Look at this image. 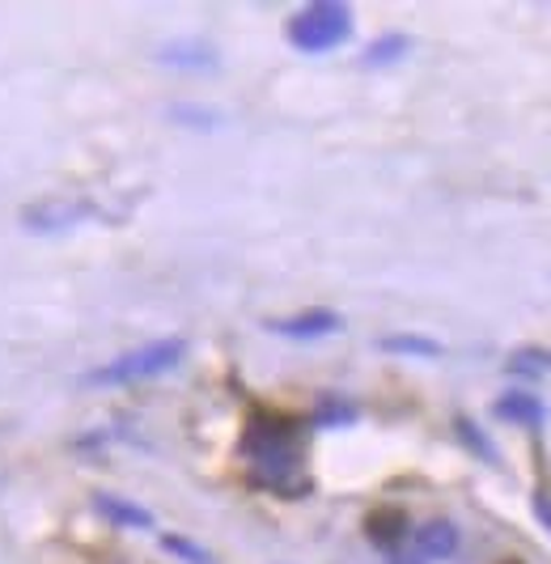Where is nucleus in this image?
Wrapping results in <instances>:
<instances>
[{
    "instance_id": "obj_1",
    "label": "nucleus",
    "mask_w": 551,
    "mask_h": 564,
    "mask_svg": "<svg viewBox=\"0 0 551 564\" xmlns=\"http://www.w3.org/2000/svg\"><path fill=\"white\" fill-rule=\"evenodd\" d=\"M238 451L255 467L250 480L259 488H272L276 497L310 492V480L302 476V421L284 412H250Z\"/></svg>"
},
{
    "instance_id": "obj_2",
    "label": "nucleus",
    "mask_w": 551,
    "mask_h": 564,
    "mask_svg": "<svg viewBox=\"0 0 551 564\" xmlns=\"http://www.w3.org/2000/svg\"><path fill=\"white\" fill-rule=\"evenodd\" d=\"M183 357H187V339L165 336V339H153V344H140V348L119 352L107 366L89 369L82 382L94 387V391H107V387H137V382H153V378L170 373Z\"/></svg>"
},
{
    "instance_id": "obj_3",
    "label": "nucleus",
    "mask_w": 551,
    "mask_h": 564,
    "mask_svg": "<svg viewBox=\"0 0 551 564\" xmlns=\"http://www.w3.org/2000/svg\"><path fill=\"white\" fill-rule=\"evenodd\" d=\"M289 43L305 52V56H318V52H335L339 43L353 39V9L339 4V0H318V4H305L302 13L289 18Z\"/></svg>"
},
{
    "instance_id": "obj_4",
    "label": "nucleus",
    "mask_w": 551,
    "mask_h": 564,
    "mask_svg": "<svg viewBox=\"0 0 551 564\" xmlns=\"http://www.w3.org/2000/svg\"><path fill=\"white\" fill-rule=\"evenodd\" d=\"M85 217H89V204H82V199H43V204H30L22 213V229L47 238V234H64V229L82 226Z\"/></svg>"
},
{
    "instance_id": "obj_5",
    "label": "nucleus",
    "mask_w": 551,
    "mask_h": 564,
    "mask_svg": "<svg viewBox=\"0 0 551 564\" xmlns=\"http://www.w3.org/2000/svg\"><path fill=\"white\" fill-rule=\"evenodd\" d=\"M344 327V318L335 311H302V314H289V318H272L268 332L284 339H323L335 336Z\"/></svg>"
},
{
    "instance_id": "obj_6",
    "label": "nucleus",
    "mask_w": 551,
    "mask_h": 564,
    "mask_svg": "<svg viewBox=\"0 0 551 564\" xmlns=\"http://www.w3.org/2000/svg\"><path fill=\"white\" fill-rule=\"evenodd\" d=\"M458 552V527L450 518H429L415 531V556L420 561H450Z\"/></svg>"
},
{
    "instance_id": "obj_7",
    "label": "nucleus",
    "mask_w": 551,
    "mask_h": 564,
    "mask_svg": "<svg viewBox=\"0 0 551 564\" xmlns=\"http://www.w3.org/2000/svg\"><path fill=\"white\" fill-rule=\"evenodd\" d=\"M94 509L98 518H107L110 527H128V531H153V513L128 497H115V492H94Z\"/></svg>"
},
{
    "instance_id": "obj_8",
    "label": "nucleus",
    "mask_w": 551,
    "mask_h": 564,
    "mask_svg": "<svg viewBox=\"0 0 551 564\" xmlns=\"http://www.w3.org/2000/svg\"><path fill=\"white\" fill-rule=\"evenodd\" d=\"M493 412L500 421L522 424V429H539V424L548 421V403L539 395H530V391H505V395L493 403Z\"/></svg>"
},
{
    "instance_id": "obj_9",
    "label": "nucleus",
    "mask_w": 551,
    "mask_h": 564,
    "mask_svg": "<svg viewBox=\"0 0 551 564\" xmlns=\"http://www.w3.org/2000/svg\"><path fill=\"white\" fill-rule=\"evenodd\" d=\"M365 539L382 552H395L403 539H408V513L403 509H374L365 518Z\"/></svg>"
},
{
    "instance_id": "obj_10",
    "label": "nucleus",
    "mask_w": 551,
    "mask_h": 564,
    "mask_svg": "<svg viewBox=\"0 0 551 564\" xmlns=\"http://www.w3.org/2000/svg\"><path fill=\"white\" fill-rule=\"evenodd\" d=\"M162 64L170 68H187V73H199V68H217L220 56L208 47V43H165L162 52H158Z\"/></svg>"
},
{
    "instance_id": "obj_11",
    "label": "nucleus",
    "mask_w": 551,
    "mask_h": 564,
    "mask_svg": "<svg viewBox=\"0 0 551 564\" xmlns=\"http://www.w3.org/2000/svg\"><path fill=\"white\" fill-rule=\"evenodd\" d=\"M408 52H412V39L408 34H382V39H374L360 52V68H390V64H399Z\"/></svg>"
},
{
    "instance_id": "obj_12",
    "label": "nucleus",
    "mask_w": 551,
    "mask_h": 564,
    "mask_svg": "<svg viewBox=\"0 0 551 564\" xmlns=\"http://www.w3.org/2000/svg\"><path fill=\"white\" fill-rule=\"evenodd\" d=\"M454 437L467 446L479 463H488V467H500V454H496V446H493V437L479 429V424L471 421V416H454Z\"/></svg>"
},
{
    "instance_id": "obj_13",
    "label": "nucleus",
    "mask_w": 551,
    "mask_h": 564,
    "mask_svg": "<svg viewBox=\"0 0 551 564\" xmlns=\"http://www.w3.org/2000/svg\"><path fill=\"white\" fill-rule=\"evenodd\" d=\"M378 348H382V352H399V357H429V361L445 352L437 339H429V336H382Z\"/></svg>"
},
{
    "instance_id": "obj_14",
    "label": "nucleus",
    "mask_w": 551,
    "mask_h": 564,
    "mask_svg": "<svg viewBox=\"0 0 551 564\" xmlns=\"http://www.w3.org/2000/svg\"><path fill=\"white\" fill-rule=\"evenodd\" d=\"M357 403H348V399H318V408H314V424H323V429H335V424H357Z\"/></svg>"
},
{
    "instance_id": "obj_15",
    "label": "nucleus",
    "mask_w": 551,
    "mask_h": 564,
    "mask_svg": "<svg viewBox=\"0 0 551 564\" xmlns=\"http://www.w3.org/2000/svg\"><path fill=\"white\" fill-rule=\"evenodd\" d=\"M505 369H509L514 378H539L543 369H551V352H543V348H518V352L505 361Z\"/></svg>"
},
{
    "instance_id": "obj_16",
    "label": "nucleus",
    "mask_w": 551,
    "mask_h": 564,
    "mask_svg": "<svg viewBox=\"0 0 551 564\" xmlns=\"http://www.w3.org/2000/svg\"><path fill=\"white\" fill-rule=\"evenodd\" d=\"M162 552H170L174 561H183V564H217L195 539H187V535H162Z\"/></svg>"
},
{
    "instance_id": "obj_17",
    "label": "nucleus",
    "mask_w": 551,
    "mask_h": 564,
    "mask_svg": "<svg viewBox=\"0 0 551 564\" xmlns=\"http://www.w3.org/2000/svg\"><path fill=\"white\" fill-rule=\"evenodd\" d=\"M174 119L179 123H195V128H217L220 115H192V107H174Z\"/></svg>"
},
{
    "instance_id": "obj_18",
    "label": "nucleus",
    "mask_w": 551,
    "mask_h": 564,
    "mask_svg": "<svg viewBox=\"0 0 551 564\" xmlns=\"http://www.w3.org/2000/svg\"><path fill=\"white\" fill-rule=\"evenodd\" d=\"M534 518L548 527V535H551V497L548 492H534Z\"/></svg>"
},
{
    "instance_id": "obj_19",
    "label": "nucleus",
    "mask_w": 551,
    "mask_h": 564,
    "mask_svg": "<svg viewBox=\"0 0 551 564\" xmlns=\"http://www.w3.org/2000/svg\"><path fill=\"white\" fill-rule=\"evenodd\" d=\"M395 564H424V561H420V556H399Z\"/></svg>"
},
{
    "instance_id": "obj_20",
    "label": "nucleus",
    "mask_w": 551,
    "mask_h": 564,
    "mask_svg": "<svg viewBox=\"0 0 551 564\" xmlns=\"http://www.w3.org/2000/svg\"><path fill=\"white\" fill-rule=\"evenodd\" d=\"M514 564H518V561H514Z\"/></svg>"
}]
</instances>
